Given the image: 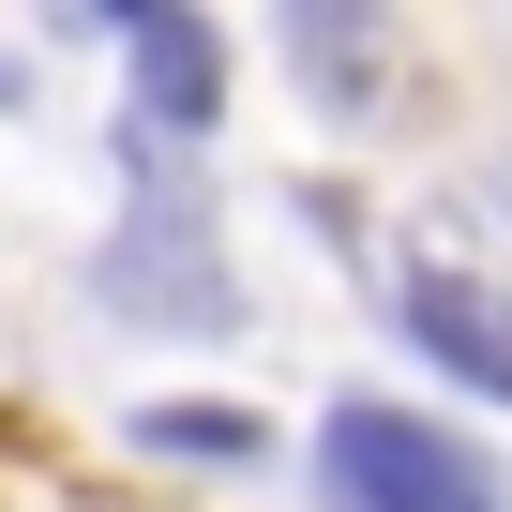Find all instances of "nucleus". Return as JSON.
I'll list each match as a JSON object with an SVG mask.
<instances>
[{
	"mask_svg": "<svg viewBox=\"0 0 512 512\" xmlns=\"http://www.w3.org/2000/svg\"><path fill=\"white\" fill-rule=\"evenodd\" d=\"M317 482H332V512H512V482L422 407H332Z\"/></svg>",
	"mask_w": 512,
	"mask_h": 512,
	"instance_id": "1",
	"label": "nucleus"
},
{
	"mask_svg": "<svg viewBox=\"0 0 512 512\" xmlns=\"http://www.w3.org/2000/svg\"><path fill=\"white\" fill-rule=\"evenodd\" d=\"M106 31L136 46V136H166V151H181V136H211V121H226V46L181 16V0H121Z\"/></svg>",
	"mask_w": 512,
	"mask_h": 512,
	"instance_id": "2",
	"label": "nucleus"
},
{
	"mask_svg": "<svg viewBox=\"0 0 512 512\" xmlns=\"http://www.w3.org/2000/svg\"><path fill=\"white\" fill-rule=\"evenodd\" d=\"M106 302H136V317H166V332H226V272H211L196 211H136V226H121Z\"/></svg>",
	"mask_w": 512,
	"mask_h": 512,
	"instance_id": "3",
	"label": "nucleus"
},
{
	"mask_svg": "<svg viewBox=\"0 0 512 512\" xmlns=\"http://www.w3.org/2000/svg\"><path fill=\"white\" fill-rule=\"evenodd\" d=\"M407 332H422L467 392L512 407V287H482V272H452V256H437V272H407Z\"/></svg>",
	"mask_w": 512,
	"mask_h": 512,
	"instance_id": "4",
	"label": "nucleus"
},
{
	"mask_svg": "<svg viewBox=\"0 0 512 512\" xmlns=\"http://www.w3.org/2000/svg\"><path fill=\"white\" fill-rule=\"evenodd\" d=\"M151 452H211V467H241L256 422H241V407H151Z\"/></svg>",
	"mask_w": 512,
	"mask_h": 512,
	"instance_id": "5",
	"label": "nucleus"
}]
</instances>
